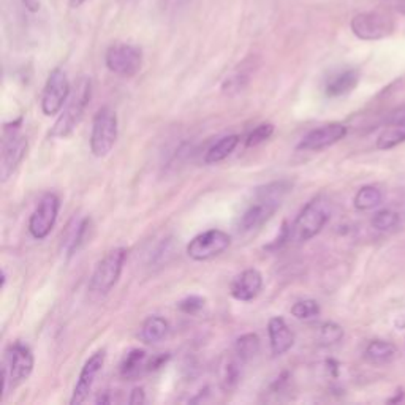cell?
Listing matches in <instances>:
<instances>
[{"label":"cell","instance_id":"6da1fadb","mask_svg":"<svg viewBox=\"0 0 405 405\" xmlns=\"http://www.w3.org/2000/svg\"><path fill=\"white\" fill-rule=\"evenodd\" d=\"M291 189H293V184L290 181H276L255 190L252 202L240 217L237 230L241 233H250V231H255L260 226H263L281 207L282 201L290 193Z\"/></svg>","mask_w":405,"mask_h":405},{"label":"cell","instance_id":"7a4b0ae2","mask_svg":"<svg viewBox=\"0 0 405 405\" xmlns=\"http://www.w3.org/2000/svg\"><path fill=\"white\" fill-rule=\"evenodd\" d=\"M331 219V202L325 196H315L302 207L295 222L288 225V242H307L325 228Z\"/></svg>","mask_w":405,"mask_h":405},{"label":"cell","instance_id":"3957f363","mask_svg":"<svg viewBox=\"0 0 405 405\" xmlns=\"http://www.w3.org/2000/svg\"><path fill=\"white\" fill-rule=\"evenodd\" d=\"M92 97V82L87 76H82L78 80L73 92L65 103V108L57 117L56 124L52 125L50 136L51 138H67L68 135L76 128V125L81 122L82 116H84L86 108Z\"/></svg>","mask_w":405,"mask_h":405},{"label":"cell","instance_id":"277c9868","mask_svg":"<svg viewBox=\"0 0 405 405\" xmlns=\"http://www.w3.org/2000/svg\"><path fill=\"white\" fill-rule=\"evenodd\" d=\"M34 371V355L32 350L22 342H15L5 350L3 356V392L8 395L10 390H15L24 380L31 377Z\"/></svg>","mask_w":405,"mask_h":405},{"label":"cell","instance_id":"5b68a950","mask_svg":"<svg viewBox=\"0 0 405 405\" xmlns=\"http://www.w3.org/2000/svg\"><path fill=\"white\" fill-rule=\"evenodd\" d=\"M127 249L117 247L110 250L103 258L98 261L97 267L91 277V284H89V290L91 293L97 296H106L112 290V287L117 284L119 277H121L124 263L127 260Z\"/></svg>","mask_w":405,"mask_h":405},{"label":"cell","instance_id":"8992f818","mask_svg":"<svg viewBox=\"0 0 405 405\" xmlns=\"http://www.w3.org/2000/svg\"><path fill=\"white\" fill-rule=\"evenodd\" d=\"M117 140V116L108 106L97 111L92 121L91 151L95 157H106Z\"/></svg>","mask_w":405,"mask_h":405},{"label":"cell","instance_id":"52a82bcc","mask_svg":"<svg viewBox=\"0 0 405 405\" xmlns=\"http://www.w3.org/2000/svg\"><path fill=\"white\" fill-rule=\"evenodd\" d=\"M20 124H11V127H5L3 142H2V162H0V177L2 182H7L10 176L16 171L17 166L26 157L29 142L27 138L20 132Z\"/></svg>","mask_w":405,"mask_h":405},{"label":"cell","instance_id":"ba28073f","mask_svg":"<svg viewBox=\"0 0 405 405\" xmlns=\"http://www.w3.org/2000/svg\"><path fill=\"white\" fill-rule=\"evenodd\" d=\"M350 27L360 40H382L395 32V20L386 11H364L353 16Z\"/></svg>","mask_w":405,"mask_h":405},{"label":"cell","instance_id":"9c48e42d","mask_svg":"<svg viewBox=\"0 0 405 405\" xmlns=\"http://www.w3.org/2000/svg\"><path fill=\"white\" fill-rule=\"evenodd\" d=\"M105 64L111 73L132 78L141 70L142 51L132 43H115L106 51Z\"/></svg>","mask_w":405,"mask_h":405},{"label":"cell","instance_id":"30bf717a","mask_svg":"<svg viewBox=\"0 0 405 405\" xmlns=\"http://www.w3.org/2000/svg\"><path fill=\"white\" fill-rule=\"evenodd\" d=\"M70 94L71 89L67 73L62 68L52 70L41 94V111L45 112V116H56L59 111H62Z\"/></svg>","mask_w":405,"mask_h":405},{"label":"cell","instance_id":"8fae6325","mask_svg":"<svg viewBox=\"0 0 405 405\" xmlns=\"http://www.w3.org/2000/svg\"><path fill=\"white\" fill-rule=\"evenodd\" d=\"M231 237L222 230H207L195 236L187 246V253L195 261H206L222 255L230 247Z\"/></svg>","mask_w":405,"mask_h":405},{"label":"cell","instance_id":"7c38bea8","mask_svg":"<svg viewBox=\"0 0 405 405\" xmlns=\"http://www.w3.org/2000/svg\"><path fill=\"white\" fill-rule=\"evenodd\" d=\"M59 209H61V200L56 193L43 195L29 219V231L35 240H45L51 233L56 225Z\"/></svg>","mask_w":405,"mask_h":405},{"label":"cell","instance_id":"4fadbf2b","mask_svg":"<svg viewBox=\"0 0 405 405\" xmlns=\"http://www.w3.org/2000/svg\"><path fill=\"white\" fill-rule=\"evenodd\" d=\"M105 358H106V351L105 350H98L89 358L84 366H82L78 382L75 385L73 395H71L70 404L71 405H80L82 402H86V399L89 397V392H91L92 386L95 383V378L100 374L101 367L105 364Z\"/></svg>","mask_w":405,"mask_h":405},{"label":"cell","instance_id":"5bb4252c","mask_svg":"<svg viewBox=\"0 0 405 405\" xmlns=\"http://www.w3.org/2000/svg\"><path fill=\"white\" fill-rule=\"evenodd\" d=\"M347 127L344 124H326L318 128H314L301 140L297 149L300 151H320V149L330 147L345 138Z\"/></svg>","mask_w":405,"mask_h":405},{"label":"cell","instance_id":"9a60e30c","mask_svg":"<svg viewBox=\"0 0 405 405\" xmlns=\"http://www.w3.org/2000/svg\"><path fill=\"white\" fill-rule=\"evenodd\" d=\"M263 288V276L257 270H246L231 282L230 293L237 301H253Z\"/></svg>","mask_w":405,"mask_h":405},{"label":"cell","instance_id":"2e32d148","mask_svg":"<svg viewBox=\"0 0 405 405\" xmlns=\"http://www.w3.org/2000/svg\"><path fill=\"white\" fill-rule=\"evenodd\" d=\"M267 334H270V345L274 356H281L293 347L295 334L290 330L282 317H274L267 323Z\"/></svg>","mask_w":405,"mask_h":405},{"label":"cell","instance_id":"e0dca14e","mask_svg":"<svg viewBox=\"0 0 405 405\" xmlns=\"http://www.w3.org/2000/svg\"><path fill=\"white\" fill-rule=\"evenodd\" d=\"M244 361L235 353V356H225L219 367L220 388L225 392H231L237 388L242 378Z\"/></svg>","mask_w":405,"mask_h":405},{"label":"cell","instance_id":"ac0fdd59","mask_svg":"<svg viewBox=\"0 0 405 405\" xmlns=\"http://www.w3.org/2000/svg\"><path fill=\"white\" fill-rule=\"evenodd\" d=\"M149 360H151V356H149L145 350L135 348L132 351H128V353L124 356L121 367H119L121 377L125 380H135L138 378L140 375L147 374Z\"/></svg>","mask_w":405,"mask_h":405},{"label":"cell","instance_id":"d6986e66","mask_svg":"<svg viewBox=\"0 0 405 405\" xmlns=\"http://www.w3.org/2000/svg\"><path fill=\"white\" fill-rule=\"evenodd\" d=\"M360 81V73L353 68H347L332 75L326 81L325 92L327 97H342V95L350 94L356 87Z\"/></svg>","mask_w":405,"mask_h":405},{"label":"cell","instance_id":"ffe728a7","mask_svg":"<svg viewBox=\"0 0 405 405\" xmlns=\"http://www.w3.org/2000/svg\"><path fill=\"white\" fill-rule=\"evenodd\" d=\"M252 70H253V59H246L242 64L237 65L235 68L233 73H231L228 78L223 81V92L225 94H237L246 89V86L249 84L250 81V75H252Z\"/></svg>","mask_w":405,"mask_h":405},{"label":"cell","instance_id":"44dd1931","mask_svg":"<svg viewBox=\"0 0 405 405\" xmlns=\"http://www.w3.org/2000/svg\"><path fill=\"white\" fill-rule=\"evenodd\" d=\"M92 228V222L89 217L81 219L75 226H70L67 237H65V250L67 255H73L84 246L89 240V231Z\"/></svg>","mask_w":405,"mask_h":405},{"label":"cell","instance_id":"7402d4cb","mask_svg":"<svg viewBox=\"0 0 405 405\" xmlns=\"http://www.w3.org/2000/svg\"><path fill=\"white\" fill-rule=\"evenodd\" d=\"M237 145H240V136L237 135L223 136V138H220L216 145H212L209 151L206 152L205 163L216 165L219 162H223L226 157L231 156V152L235 151Z\"/></svg>","mask_w":405,"mask_h":405},{"label":"cell","instance_id":"603a6c76","mask_svg":"<svg viewBox=\"0 0 405 405\" xmlns=\"http://www.w3.org/2000/svg\"><path fill=\"white\" fill-rule=\"evenodd\" d=\"M166 332H168V321L159 315H152L145 320L140 336L146 344H157L166 336Z\"/></svg>","mask_w":405,"mask_h":405},{"label":"cell","instance_id":"cb8c5ba5","mask_svg":"<svg viewBox=\"0 0 405 405\" xmlns=\"http://www.w3.org/2000/svg\"><path fill=\"white\" fill-rule=\"evenodd\" d=\"M397 353L396 345L386 341H372L366 347V360L375 364H383V362H390L395 360V356Z\"/></svg>","mask_w":405,"mask_h":405},{"label":"cell","instance_id":"d4e9b609","mask_svg":"<svg viewBox=\"0 0 405 405\" xmlns=\"http://www.w3.org/2000/svg\"><path fill=\"white\" fill-rule=\"evenodd\" d=\"M260 337L253 332H249V334H244L237 339L235 344V353L240 356L244 362L252 361L255 356L260 353Z\"/></svg>","mask_w":405,"mask_h":405},{"label":"cell","instance_id":"484cf974","mask_svg":"<svg viewBox=\"0 0 405 405\" xmlns=\"http://www.w3.org/2000/svg\"><path fill=\"white\" fill-rule=\"evenodd\" d=\"M405 141V125L402 124H388L382 133L377 138V147L382 151H388V149L402 145Z\"/></svg>","mask_w":405,"mask_h":405},{"label":"cell","instance_id":"4316f807","mask_svg":"<svg viewBox=\"0 0 405 405\" xmlns=\"http://www.w3.org/2000/svg\"><path fill=\"white\" fill-rule=\"evenodd\" d=\"M383 195L377 187L366 186L358 190V193L355 195V207L360 211H369L382 205Z\"/></svg>","mask_w":405,"mask_h":405},{"label":"cell","instance_id":"83f0119b","mask_svg":"<svg viewBox=\"0 0 405 405\" xmlns=\"http://www.w3.org/2000/svg\"><path fill=\"white\" fill-rule=\"evenodd\" d=\"M344 337V330L342 326H339L337 323H332V321H326L320 326L318 330V341L325 347H330V345H336L342 341Z\"/></svg>","mask_w":405,"mask_h":405},{"label":"cell","instance_id":"f1b7e54d","mask_svg":"<svg viewBox=\"0 0 405 405\" xmlns=\"http://www.w3.org/2000/svg\"><path fill=\"white\" fill-rule=\"evenodd\" d=\"M291 315L297 320H311L320 315V304L314 300H302L293 304Z\"/></svg>","mask_w":405,"mask_h":405},{"label":"cell","instance_id":"f546056e","mask_svg":"<svg viewBox=\"0 0 405 405\" xmlns=\"http://www.w3.org/2000/svg\"><path fill=\"white\" fill-rule=\"evenodd\" d=\"M399 223V214L391 209H383L377 212L372 219V226L378 231H388Z\"/></svg>","mask_w":405,"mask_h":405},{"label":"cell","instance_id":"4dcf8cb0","mask_svg":"<svg viewBox=\"0 0 405 405\" xmlns=\"http://www.w3.org/2000/svg\"><path fill=\"white\" fill-rule=\"evenodd\" d=\"M274 133V125L272 124H261L258 127H255L252 132L249 133L246 140L247 147H255L265 142L266 140H270Z\"/></svg>","mask_w":405,"mask_h":405},{"label":"cell","instance_id":"1f68e13d","mask_svg":"<svg viewBox=\"0 0 405 405\" xmlns=\"http://www.w3.org/2000/svg\"><path fill=\"white\" fill-rule=\"evenodd\" d=\"M205 304H206L205 297H201L198 295H192V296H187V297H184L182 301H179L177 307H179V311L184 314L195 315V314H198L202 307H205Z\"/></svg>","mask_w":405,"mask_h":405},{"label":"cell","instance_id":"d6a6232c","mask_svg":"<svg viewBox=\"0 0 405 405\" xmlns=\"http://www.w3.org/2000/svg\"><path fill=\"white\" fill-rule=\"evenodd\" d=\"M145 402H146V392H145V388H141V386H136V388H133L132 392H130L128 404H132V405H140V404H145Z\"/></svg>","mask_w":405,"mask_h":405},{"label":"cell","instance_id":"836d02e7","mask_svg":"<svg viewBox=\"0 0 405 405\" xmlns=\"http://www.w3.org/2000/svg\"><path fill=\"white\" fill-rule=\"evenodd\" d=\"M388 124H402V125H405V105L401 106L399 110L391 112V116L388 117Z\"/></svg>","mask_w":405,"mask_h":405},{"label":"cell","instance_id":"e575fe53","mask_svg":"<svg viewBox=\"0 0 405 405\" xmlns=\"http://www.w3.org/2000/svg\"><path fill=\"white\" fill-rule=\"evenodd\" d=\"M95 402L97 404H111V402H115V397L111 396V391H105L103 395H100L97 399H95Z\"/></svg>","mask_w":405,"mask_h":405},{"label":"cell","instance_id":"d590c367","mask_svg":"<svg viewBox=\"0 0 405 405\" xmlns=\"http://www.w3.org/2000/svg\"><path fill=\"white\" fill-rule=\"evenodd\" d=\"M22 3H24V7H26L29 11H32V13H35V11L40 10L38 0H22Z\"/></svg>","mask_w":405,"mask_h":405},{"label":"cell","instance_id":"8d00e7d4","mask_svg":"<svg viewBox=\"0 0 405 405\" xmlns=\"http://www.w3.org/2000/svg\"><path fill=\"white\" fill-rule=\"evenodd\" d=\"M84 2H86V0H68V3H70L71 8H80Z\"/></svg>","mask_w":405,"mask_h":405},{"label":"cell","instance_id":"74e56055","mask_svg":"<svg viewBox=\"0 0 405 405\" xmlns=\"http://www.w3.org/2000/svg\"><path fill=\"white\" fill-rule=\"evenodd\" d=\"M397 10L405 16V0H397Z\"/></svg>","mask_w":405,"mask_h":405},{"label":"cell","instance_id":"f35d334b","mask_svg":"<svg viewBox=\"0 0 405 405\" xmlns=\"http://www.w3.org/2000/svg\"><path fill=\"white\" fill-rule=\"evenodd\" d=\"M116 2L119 3V5H122V7H127L128 3H132L133 0H116Z\"/></svg>","mask_w":405,"mask_h":405}]
</instances>
